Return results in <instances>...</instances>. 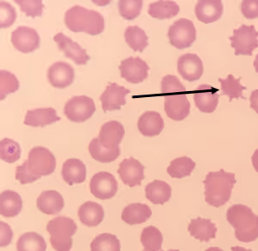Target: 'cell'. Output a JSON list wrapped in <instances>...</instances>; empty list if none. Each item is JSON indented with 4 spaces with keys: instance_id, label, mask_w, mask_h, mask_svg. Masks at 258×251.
Segmentation results:
<instances>
[{
    "instance_id": "19",
    "label": "cell",
    "mask_w": 258,
    "mask_h": 251,
    "mask_svg": "<svg viewBox=\"0 0 258 251\" xmlns=\"http://www.w3.org/2000/svg\"><path fill=\"white\" fill-rule=\"evenodd\" d=\"M125 135V129L117 120H110L102 126L98 135V140L102 146L109 149L116 148Z\"/></svg>"
},
{
    "instance_id": "21",
    "label": "cell",
    "mask_w": 258,
    "mask_h": 251,
    "mask_svg": "<svg viewBox=\"0 0 258 251\" xmlns=\"http://www.w3.org/2000/svg\"><path fill=\"white\" fill-rule=\"evenodd\" d=\"M139 131L146 137H153L160 135L164 128L161 114L156 111H147L139 118Z\"/></svg>"
},
{
    "instance_id": "30",
    "label": "cell",
    "mask_w": 258,
    "mask_h": 251,
    "mask_svg": "<svg viewBox=\"0 0 258 251\" xmlns=\"http://www.w3.org/2000/svg\"><path fill=\"white\" fill-rule=\"evenodd\" d=\"M180 12L179 6L174 1L161 0L154 3L150 4L148 14L157 19H170L176 17Z\"/></svg>"
},
{
    "instance_id": "45",
    "label": "cell",
    "mask_w": 258,
    "mask_h": 251,
    "mask_svg": "<svg viewBox=\"0 0 258 251\" xmlns=\"http://www.w3.org/2000/svg\"><path fill=\"white\" fill-rule=\"evenodd\" d=\"M249 101H250V108L254 109L258 114V90L252 91Z\"/></svg>"
},
{
    "instance_id": "25",
    "label": "cell",
    "mask_w": 258,
    "mask_h": 251,
    "mask_svg": "<svg viewBox=\"0 0 258 251\" xmlns=\"http://www.w3.org/2000/svg\"><path fill=\"white\" fill-rule=\"evenodd\" d=\"M60 120V117L57 115L56 110L53 108H35L27 111L24 123L32 128H43Z\"/></svg>"
},
{
    "instance_id": "34",
    "label": "cell",
    "mask_w": 258,
    "mask_h": 251,
    "mask_svg": "<svg viewBox=\"0 0 258 251\" xmlns=\"http://www.w3.org/2000/svg\"><path fill=\"white\" fill-rule=\"evenodd\" d=\"M196 168V163L188 157H180L170 162L167 173L171 178L181 179L191 175Z\"/></svg>"
},
{
    "instance_id": "26",
    "label": "cell",
    "mask_w": 258,
    "mask_h": 251,
    "mask_svg": "<svg viewBox=\"0 0 258 251\" xmlns=\"http://www.w3.org/2000/svg\"><path fill=\"white\" fill-rule=\"evenodd\" d=\"M78 215L82 224L89 227H96L103 222L104 209L97 202H86L80 206Z\"/></svg>"
},
{
    "instance_id": "27",
    "label": "cell",
    "mask_w": 258,
    "mask_h": 251,
    "mask_svg": "<svg viewBox=\"0 0 258 251\" xmlns=\"http://www.w3.org/2000/svg\"><path fill=\"white\" fill-rule=\"evenodd\" d=\"M153 212L150 207L142 203H132L126 206L121 213V219L128 225H141L147 222Z\"/></svg>"
},
{
    "instance_id": "10",
    "label": "cell",
    "mask_w": 258,
    "mask_h": 251,
    "mask_svg": "<svg viewBox=\"0 0 258 251\" xmlns=\"http://www.w3.org/2000/svg\"><path fill=\"white\" fill-rule=\"evenodd\" d=\"M120 77L131 84H140L148 78L149 66L140 57H129L120 62Z\"/></svg>"
},
{
    "instance_id": "37",
    "label": "cell",
    "mask_w": 258,
    "mask_h": 251,
    "mask_svg": "<svg viewBox=\"0 0 258 251\" xmlns=\"http://www.w3.org/2000/svg\"><path fill=\"white\" fill-rule=\"evenodd\" d=\"M91 250L120 251V240L113 234H100L91 242Z\"/></svg>"
},
{
    "instance_id": "43",
    "label": "cell",
    "mask_w": 258,
    "mask_h": 251,
    "mask_svg": "<svg viewBox=\"0 0 258 251\" xmlns=\"http://www.w3.org/2000/svg\"><path fill=\"white\" fill-rule=\"evenodd\" d=\"M17 18V12L12 5L7 2H0V28L6 29L12 26Z\"/></svg>"
},
{
    "instance_id": "16",
    "label": "cell",
    "mask_w": 258,
    "mask_h": 251,
    "mask_svg": "<svg viewBox=\"0 0 258 251\" xmlns=\"http://www.w3.org/2000/svg\"><path fill=\"white\" fill-rule=\"evenodd\" d=\"M130 91L116 83H109L103 91L100 100L102 102V108L104 112L119 110L121 106L126 104V96Z\"/></svg>"
},
{
    "instance_id": "15",
    "label": "cell",
    "mask_w": 258,
    "mask_h": 251,
    "mask_svg": "<svg viewBox=\"0 0 258 251\" xmlns=\"http://www.w3.org/2000/svg\"><path fill=\"white\" fill-rule=\"evenodd\" d=\"M177 71L184 80L194 82L202 78L204 68L199 56L196 53H185L179 57Z\"/></svg>"
},
{
    "instance_id": "18",
    "label": "cell",
    "mask_w": 258,
    "mask_h": 251,
    "mask_svg": "<svg viewBox=\"0 0 258 251\" xmlns=\"http://www.w3.org/2000/svg\"><path fill=\"white\" fill-rule=\"evenodd\" d=\"M218 89L209 85H201L194 93V101L200 111L211 114L215 111L219 104L220 95Z\"/></svg>"
},
{
    "instance_id": "3",
    "label": "cell",
    "mask_w": 258,
    "mask_h": 251,
    "mask_svg": "<svg viewBox=\"0 0 258 251\" xmlns=\"http://www.w3.org/2000/svg\"><path fill=\"white\" fill-rule=\"evenodd\" d=\"M226 219L235 229V237L243 242H254L258 238V216L244 205H233L228 208Z\"/></svg>"
},
{
    "instance_id": "17",
    "label": "cell",
    "mask_w": 258,
    "mask_h": 251,
    "mask_svg": "<svg viewBox=\"0 0 258 251\" xmlns=\"http://www.w3.org/2000/svg\"><path fill=\"white\" fill-rule=\"evenodd\" d=\"M74 68L66 62H56L47 70L48 82L57 89L69 87L74 83Z\"/></svg>"
},
{
    "instance_id": "22",
    "label": "cell",
    "mask_w": 258,
    "mask_h": 251,
    "mask_svg": "<svg viewBox=\"0 0 258 251\" xmlns=\"http://www.w3.org/2000/svg\"><path fill=\"white\" fill-rule=\"evenodd\" d=\"M36 206L41 213L47 215H54L60 213L64 208V199L55 190H47L39 196Z\"/></svg>"
},
{
    "instance_id": "1",
    "label": "cell",
    "mask_w": 258,
    "mask_h": 251,
    "mask_svg": "<svg viewBox=\"0 0 258 251\" xmlns=\"http://www.w3.org/2000/svg\"><path fill=\"white\" fill-rule=\"evenodd\" d=\"M55 168L54 155L46 147L36 146L30 150L24 164L16 168V179L23 185L32 183L41 176L53 174Z\"/></svg>"
},
{
    "instance_id": "50",
    "label": "cell",
    "mask_w": 258,
    "mask_h": 251,
    "mask_svg": "<svg viewBox=\"0 0 258 251\" xmlns=\"http://www.w3.org/2000/svg\"><path fill=\"white\" fill-rule=\"evenodd\" d=\"M143 251H147V250H143ZM159 251H164V250H159ZM167 251H180V250H178V249H170V250H167Z\"/></svg>"
},
{
    "instance_id": "13",
    "label": "cell",
    "mask_w": 258,
    "mask_h": 251,
    "mask_svg": "<svg viewBox=\"0 0 258 251\" xmlns=\"http://www.w3.org/2000/svg\"><path fill=\"white\" fill-rule=\"evenodd\" d=\"M144 165L140 161L131 157L120 162L117 173L125 185L134 187L140 186L144 180Z\"/></svg>"
},
{
    "instance_id": "14",
    "label": "cell",
    "mask_w": 258,
    "mask_h": 251,
    "mask_svg": "<svg viewBox=\"0 0 258 251\" xmlns=\"http://www.w3.org/2000/svg\"><path fill=\"white\" fill-rule=\"evenodd\" d=\"M53 41L58 44L59 49L63 52L64 55L74 60L75 64L84 66L90 60L91 57L86 53V50L84 49L80 44L66 36L63 33H58L54 35Z\"/></svg>"
},
{
    "instance_id": "24",
    "label": "cell",
    "mask_w": 258,
    "mask_h": 251,
    "mask_svg": "<svg viewBox=\"0 0 258 251\" xmlns=\"http://www.w3.org/2000/svg\"><path fill=\"white\" fill-rule=\"evenodd\" d=\"M188 232L192 237L201 242H209L216 237L217 227L209 219H203L198 217L191 220L188 227Z\"/></svg>"
},
{
    "instance_id": "47",
    "label": "cell",
    "mask_w": 258,
    "mask_h": 251,
    "mask_svg": "<svg viewBox=\"0 0 258 251\" xmlns=\"http://www.w3.org/2000/svg\"><path fill=\"white\" fill-rule=\"evenodd\" d=\"M232 251H252L251 249H247V248L241 247V246H234L232 247Z\"/></svg>"
},
{
    "instance_id": "20",
    "label": "cell",
    "mask_w": 258,
    "mask_h": 251,
    "mask_svg": "<svg viewBox=\"0 0 258 251\" xmlns=\"http://www.w3.org/2000/svg\"><path fill=\"white\" fill-rule=\"evenodd\" d=\"M223 10V4L220 0H200L195 8V13L200 22L209 24L222 17Z\"/></svg>"
},
{
    "instance_id": "7",
    "label": "cell",
    "mask_w": 258,
    "mask_h": 251,
    "mask_svg": "<svg viewBox=\"0 0 258 251\" xmlns=\"http://www.w3.org/2000/svg\"><path fill=\"white\" fill-rule=\"evenodd\" d=\"M168 38L170 43L177 49L191 47L197 40V29L193 22L186 18H180L169 28Z\"/></svg>"
},
{
    "instance_id": "32",
    "label": "cell",
    "mask_w": 258,
    "mask_h": 251,
    "mask_svg": "<svg viewBox=\"0 0 258 251\" xmlns=\"http://www.w3.org/2000/svg\"><path fill=\"white\" fill-rule=\"evenodd\" d=\"M125 41L130 48L135 52H143L148 47V36L143 29L139 26H129L124 34Z\"/></svg>"
},
{
    "instance_id": "5",
    "label": "cell",
    "mask_w": 258,
    "mask_h": 251,
    "mask_svg": "<svg viewBox=\"0 0 258 251\" xmlns=\"http://www.w3.org/2000/svg\"><path fill=\"white\" fill-rule=\"evenodd\" d=\"M47 231L49 241L56 251H70L73 247V236L78 231L74 219L68 217H56L47 223Z\"/></svg>"
},
{
    "instance_id": "39",
    "label": "cell",
    "mask_w": 258,
    "mask_h": 251,
    "mask_svg": "<svg viewBox=\"0 0 258 251\" xmlns=\"http://www.w3.org/2000/svg\"><path fill=\"white\" fill-rule=\"evenodd\" d=\"M19 89V81L13 73L8 71H0V100H4L9 94L14 93Z\"/></svg>"
},
{
    "instance_id": "12",
    "label": "cell",
    "mask_w": 258,
    "mask_h": 251,
    "mask_svg": "<svg viewBox=\"0 0 258 251\" xmlns=\"http://www.w3.org/2000/svg\"><path fill=\"white\" fill-rule=\"evenodd\" d=\"M164 111L171 120L181 121L190 113V103L185 93L167 95L164 97Z\"/></svg>"
},
{
    "instance_id": "38",
    "label": "cell",
    "mask_w": 258,
    "mask_h": 251,
    "mask_svg": "<svg viewBox=\"0 0 258 251\" xmlns=\"http://www.w3.org/2000/svg\"><path fill=\"white\" fill-rule=\"evenodd\" d=\"M21 147L18 142L5 138L0 141V158L9 164L15 163L20 159Z\"/></svg>"
},
{
    "instance_id": "9",
    "label": "cell",
    "mask_w": 258,
    "mask_h": 251,
    "mask_svg": "<svg viewBox=\"0 0 258 251\" xmlns=\"http://www.w3.org/2000/svg\"><path fill=\"white\" fill-rule=\"evenodd\" d=\"M90 190L91 195L96 198L103 201L109 200L117 193V180L111 173L100 171L91 179Z\"/></svg>"
},
{
    "instance_id": "31",
    "label": "cell",
    "mask_w": 258,
    "mask_h": 251,
    "mask_svg": "<svg viewBox=\"0 0 258 251\" xmlns=\"http://www.w3.org/2000/svg\"><path fill=\"white\" fill-rule=\"evenodd\" d=\"M89 152L93 159L100 163H111L120 156V149L119 146L114 149L106 148L102 146L98 139L96 138L91 140L89 145Z\"/></svg>"
},
{
    "instance_id": "35",
    "label": "cell",
    "mask_w": 258,
    "mask_h": 251,
    "mask_svg": "<svg viewBox=\"0 0 258 251\" xmlns=\"http://www.w3.org/2000/svg\"><path fill=\"white\" fill-rule=\"evenodd\" d=\"M141 242L145 250H161L163 235L158 228L153 225H149L143 229L141 236Z\"/></svg>"
},
{
    "instance_id": "42",
    "label": "cell",
    "mask_w": 258,
    "mask_h": 251,
    "mask_svg": "<svg viewBox=\"0 0 258 251\" xmlns=\"http://www.w3.org/2000/svg\"><path fill=\"white\" fill-rule=\"evenodd\" d=\"M186 88L180 82L178 78L173 75H166L162 79L161 92L163 95L172 93H185Z\"/></svg>"
},
{
    "instance_id": "46",
    "label": "cell",
    "mask_w": 258,
    "mask_h": 251,
    "mask_svg": "<svg viewBox=\"0 0 258 251\" xmlns=\"http://www.w3.org/2000/svg\"><path fill=\"white\" fill-rule=\"evenodd\" d=\"M251 161H252V165L254 169L258 173V149L255 150L254 154L252 155Z\"/></svg>"
},
{
    "instance_id": "11",
    "label": "cell",
    "mask_w": 258,
    "mask_h": 251,
    "mask_svg": "<svg viewBox=\"0 0 258 251\" xmlns=\"http://www.w3.org/2000/svg\"><path fill=\"white\" fill-rule=\"evenodd\" d=\"M12 43L21 53H32L40 47V36L35 29L20 26L12 32Z\"/></svg>"
},
{
    "instance_id": "29",
    "label": "cell",
    "mask_w": 258,
    "mask_h": 251,
    "mask_svg": "<svg viewBox=\"0 0 258 251\" xmlns=\"http://www.w3.org/2000/svg\"><path fill=\"white\" fill-rule=\"evenodd\" d=\"M146 198L155 205H164L170 201L171 187L164 181L155 180L147 184L145 187Z\"/></svg>"
},
{
    "instance_id": "23",
    "label": "cell",
    "mask_w": 258,
    "mask_h": 251,
    "mask_svg": "<svg viewBox=\"0 0 258 251\" xmlns=\"http://www.w3.org/2000/svg\"><path fill=\"white\" fill-rule=\"evenodd\" d=\"M86 167L78 158H69L62 166V178L69 186L82 183L86 180Z\"/></svg>"
},
{
    "instance_id": "36",
    "label": "cell",
    "mask_w": 258,
    "mask_h": 251,
    "mask_svg": "<svg viewBox=\"0 0 258 251\" xmlns=\"http://www.w3.org/2000/svg\"><path fill=\"white\" fill-rule=\"evenodd\" d=\"M240 79L241 78L235 79L232 74H229L226 79H219L222 95L227 96L230 102H232L233 99H238V98H243L245 100V97L243 96V91L246 90V87L241 85Z\"/></svg>"
},
{
    "instance_id": "6",
    "label": "cell",
    "mask_w": 258,
    "mask_h": 251,
    "mask_svg": "<svg viewBox=\"0 0 258 251\" xmlns=\"http://www.w3.org/2000/svg\"><path fill=\"white\" fill-rule=\"evenodd\" d=\"M258 32L254 25H241L233 30L230 37L231 46L235 49V55H252L253 51L258 47Z\"/></svg>"
},
{
    "instance_id": "44",
    "label": "cell",
    "mask_w": 258,
    "mask_h": 251,
    "mask_svg": "<svg viewBox=\"0 0 258 251\" xmlns=\"http://www.w3.org/2000/svg\"><path fill=\"white\" fill-rule=\"evenodd\" d=\"M241 12L246 19L258 18V0H243Z\"/></svg>"
},
{
    "instance_id": "2",
    "label": "cell",
    "mask_w": 258,
    "mask_h": 251,
    "mask_svg": "<svg viewBox=\"0 0 258 251\" xmlns=\"http://www.w3.org/2000/svg\"><path fill=\"white\" fill-rule=\"evenodd\" d=\"M236 182L234 173L226 172L224 169L209 172L203 181L206 202L214 208L224 206L230 201Z\"/></svg>"
},
{
    "instance_id": "8",
    "label": "cell",
    "mask_w": 258,
    "mask_h": 251,
    "mask_svg": "<svg viewBox=\"0 0 258 251\" xmlns=\"http://www.w3.org/2000/svg\"><path fill=\"white\" fill-rule=\"evenodd\" d=\"M96 112L93 100L86 96H77L68 100L64 107V113L73 122H85Z\"/></svg>"
},
{
    "instance_id": "49",
    "label": "cell",
    "mask_w": 258,
    "mask_h": 251,
    "mask_svg": "<svg viewBox=\"0 0 258 251\" xmlns=\"http://www.w3.org/2000/svg\"><path fill=\"white\" fill-rule=\"evenodd\" d=\"M205 251H224L221 248H218V247H210V248L206 249Z\"/></svg>"
},
{
    "instance_id": "28",
    "label": "cell",
    "mask_w": 258,
    "mask_h": 251,
    "mask_svg": "<svg viewBox=\"0 0 258 251\" xmlns=\"http://www.w3.org/2000/svg\"><path fill=\"white\" fill-rule=\"evenodd\" d=\"M23 208V201L15 191L6 190L0 195V214L6 218L18 216Z\"/></svg>"
},
{
    "instance_id": "33",
    "label": "cell",
    "mask_w": 258,
    "mask_h": 251,
    "mask_svg": "<svg viewBox=\"0 0 258 251\" xmlns=\"http://www.w3.org/2000/svg\"><path fill=\"white\" fill-rule=\"evenodd\" d=\"M47 243L44 237L36 232H27L18 238V251H46Z\"/></svg>"
},
{
    "instance_id": "40",
    "label": "cell",
    "mask_w": 258,
    "mask_h": 251,
    "mask_svg": "<svg viewBox=\"0 0 258 251\" xmlns=\"http://www.w3.org/2000/svg\"><path fill=\"white\" fill-rule=\"evenodd\" d=\"M120 15L126 20L138 18L143 7L142 0H120L118 2Z\"/></svg>"
},
{
    "instance_id": "4",
    "label": "cell",
    "mask_w": 258,
    "mask_h": 251,
    "mask_svg": "<svg viewBox=\"0 0 258 251\" xmlns=\"http://www.w3.org/2000/svg\"><path fill=\"white\" fill-rule=\"evenodd\" d=\"M64 24L73 32L97 35L104 30V18L96 11L75 6L66 12Z\"/></svg>"
},
{
    "instance_id": "41",
    "label": "cell",
    "mask_w": 258,
    "mask_h": 251,
    "mask_svg": "<svg viewBox=\"0 0 258 251\" xmlns=\"http://www.w3.org/2000/svg\"><path fill=\"white\" fill-rule=\"evenodd\" d=\"M15 3L20 6L21 12L31 18L41 17L44 8L41 0H15Z\"/></svg>"
},
{
    "instance_id": "48",
    "label": "cell",
    "mask_w": 258,
    "mask_h": 251,
    "mask_svg": "<svg viewBox=\"0 0 258 251\" xmlns=\"http://www.w3.org/2000/svg\"><path fill=\"white\" fill-rule=\"evenodd\" d=\"M253 65H254V68H255V72L258 73V54L255 56V60H254Z\"/></svg>"
}]
</instances>
